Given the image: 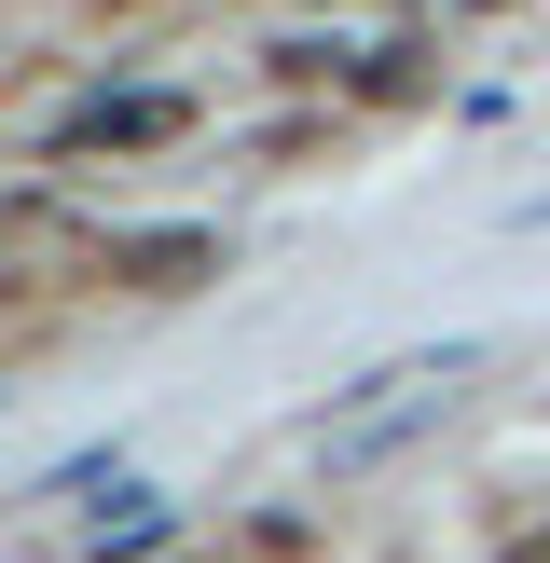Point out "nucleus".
I'll return each instance as SVG.
<instances>
[{
    "label": "nucleus",
    "mask_w": 550,
    "mask_h": 563,
    "mask_svg": "<svg viewBox=\"0 0 550 563\" xmlns=\"http://www.w3.org/2000/svg\"><path fill=\"white\" fill-rule=\"evenodd\" d=\"M454 372H468V344H440V357H399V372H385V399H358L344 427H317V454H330V467H372V454H399V440L427 427L440 399H454Z\"/></svg>",
    "instance_id": "1"
},
{
    "label": "nucleus",
    "mask_w": 550,
    "mask_h": 563,
    "mask_svg": "<svg viewBox=\"0 0 550 563\" xmlns=\"http://www.w3.org/2000/svg\"><path fill=\"white\" fill-rule=\"evenodd\" d=\"M179 124H193L179 97H97V110L69 124V152H152V137H179Z\"/></svg>",
    "instance_id": "2"
},
{
    "label": "nucleus",
    "mask_w": 550,
    "mask_h": 563,
    "mask_svg": "<svg viewBox=\"0 0 550 563\" xmlns=\"http://www.w3.org/2000/svg\"><path fill=\"white\" fill-rule=\"evenodd\" d=\"M207 262H220L207 234H152V247H138V289H193V275H207Z\"/></svg>",
    "instance_id": "3"
},
{
    "label": "nucleus",
    "mask_w": 550,
    "mask_h": 563,
    "mask_svg": "<svg viewBox=\"0 0 550 563\" xmlns=\"http://www.w3.org/2000/svg\"><path fill=\"white\" fill-rule=\"evenodd\" d=\"M413 14H440V27H454V14H495V0H413Z\"/></svg>",
    "instance_id": "4"
}]
</instances>
